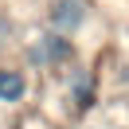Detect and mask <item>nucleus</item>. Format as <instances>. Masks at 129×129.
Listing matches in <instances>:
<instances>
[{
  "label": "nucleus",
  "mask_w": 129,
  "mask_h": 129,
  "mask_svg": "<svg viewBox=\"0 0 129 129\" xmlns=\"http://www.w3.org/2000/svg\"><path fill=\"white\" fill-rule=\"evenodd\" d=\"M20 20H16V12L8 8V4H0V59H8V55H16V47H20Z\"/></svg>",
  "instance_id": "39448f33"
},
{
  "label": "nucleus",
  "mask_w": 129,
  "mask_h": 129,
  "mask_svg": "<svg viewBox=\"0 0 129 129\" xmlns=\"http://www.w3.org/2000/svg\"><path fill=\"white\" fill-rule=\"evenodd\" d=\"M59 78H63V102L71 106V113L86 117L90 110H98V102H102V74H98L94 63L78 59V63L67 67Z\"/></svg>",
  "instance_id": "f03ea898"
},
{
  "label": "nucleus",
  "mask_w": 129,
  "mask_h": 129,
  "mask_svg": "<svg viewBox=\"0 0 129 129\" xmlns=\"http://www.w3.org/2000/svg\"><path fill=\"white\" fill-rule=\"evenodd\" d=\"M78 129H94V125H78Z\"/></svg>",
  "instance_id": "423d86ee"
},
{
  "label": "nucleus",
  "mask_w": 129,
  "mask_h": 129,
  "mask_svg": "<svg viewBox=\"0 0 129 129\" xmlns=\"http://www.w3.org/2000/svg\"><path fill=\"white\" fill-rule=\"evenodd\" d=\"M35 94V74L16 59H0V110H20Z\"/></svg>",
  "instance_id": "20e7f679"
},
{
  "label": "nucleus",
  "mask_w": 129,
  "mask_h": 129,
  "mask_svg": "<svg viewBox=\"0 0 129 129\" xmlns=\"http://www.w3.org/2000/svg\"><path fill=\"white\" fill-rule=\"evenodd\" d=\"M78 59H82L78 39L59 35V31H51V27H43V24L35 27V31H27L24 39H20V47H16V63H24L35 78L63 74L67 67H74Z\"/></svg>",
  "instance_id": "f257e3e1"
},
{
  "label": "nucleus",
  "mask_w": 129,
  "mask_h": 129,
  "mask_svg": "<svg viewBox=\"0 0 129 129\" xmlns=\"http://www.w3.org/2000/svg\"><path fill=\"white\" fill-rule=\"evenodd\" d=\"M117 129H129V125H117Z\"/></svg>",
  "instance_id": "6e6552de"
},
{
  "label": "nucleus",
  "mask_w": 129,
  "mask_h": 129,
  "mask_svg": "<svg viewBox=\"0 0 129 129\" xmlns=\"http://www.w3.org/2000/svg\"><path fill=\"white\" fill-rule=\"evenodd\" d=\"M90 20H94V0H43L39 24L51 27V31H59V35L78 39L90 27Z\"/></svg>",
  "instance_id": "7ed1b4c3"
},
{
  "label": "nucleus",
  "mask_w": 129,
  "mask_h": 129,
  "mask_svg": "<svg viewBox=\"0 0 129 129\" xmlns=\"http://www.w3.org/2000/svg\"><path fill=\"white\" fill-rule=\"evenodd\" d=\"M43 129H55V125H43Z\"/></svg>",
  "instance_id": "0eeeda50"
}]
</instances>
